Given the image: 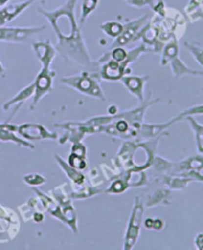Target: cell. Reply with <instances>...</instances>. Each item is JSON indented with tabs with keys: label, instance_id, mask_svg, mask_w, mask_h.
Here are the masks:
<instances>
[{
	"label": "cell",
	"instance_id": "cell-19",
	"mask_svg": "<svg viewBox=\"0 0 203 250\" xmlns=\"http://www.w3.org/2000/svg\"><path fill=\"white\" fill-rule=\"evenodd\" d=\"M0 76H1V74H0Z\"/></svg>",
	"mask_w": 203,
	"mask_h": 250
},
{
	"label": "cell",
	"instance_id": "cell-14",
	"mask_svg": "<svg viewBox=\"0 0 203 250\" xmlns=\"http://www.w3.org/2000/svg\"><path fill=\"white\" fill-rule=\"evenodd\" d=\"M182 115H203V105L193 107V108L185 111Z\"/></svg>",
	"mask_w": 203,
	"mask_h": 250
},
{
	"label": "cell",
	"instance_id": "cell-2",
	"mask_svg": "<svg viewBox=\"0 0 203 250\" xmlns=\"http://www.w3.org/2000/svg\"><path fill=\"white\" fill-rule=\"evenodd\" d=\"M35 1L36 0H26L24 2L10 4L2 8L0 10V26H4L8 22L12 21L20 13H22L25 9H27L30 5H32Z\"/></svg>",
	"mask_w": 203,
	"mask_h": 250
},
{
	"label": "cell",
	"instance_id": "cell-16",
	"mask_svg": "<svg viewBox=\"0 0 203 250\" xmlns=\"http://www.w3.org/2000/svg\"><path fill=\"white\" fill-rule=\"evenodd\" d=\"M9 1V0H0V7H3L6 5V3Z\"/></svg>",
	"mask_w": 203,
	"mask_h": 250
},
{
	"label": "cell",
	"instance_id": "cell-10",
	"mask_svg": "<svg viewBox=\"0 0 203 250\" xmlns=\"http://www.w3.org/2000/svg\"><path fill=\"white\" fill-rule=\"evenodd\" d=\"M177 55H178V46L176 42H174V43H172L166 49V52L164 54V62H162V63H166L170 59L177 57Z\"/></svg>",
	"mask_w": 203,
	"mask_h": 250
},
{
	"label": "cell",
	"instance_id": "cell-1",
	"mask_svg": "<svg viewBox=\"0 0 203 250\" xmlns=\"http://www.w3.org/2000/svg\"><path fill=\"white\" fill-rule=\"evenodd\" d=\"M45 27H32V28H12L0 26V41L7 42H21L32 35L43 31Z\"/></svg>",
	"mask_w": 203,
	"mask_h": 250
},
{
	"label": "cell",
	"instance_id": "cell-11",
	"mask_svg": "<svg viewBox=\"0 0 203 250\" xmlns=\"http://www.w3.org/2000/svg\"><path fill=\"white\" fill-rule=\"evenodd\" d=\"M127 2L133 7L141 8L145 5H150L152 7L155 2V0H127Z\"/></svg>",
	"mask_w": 203,
	"mask_h": 250
},
{
	"label": "cell",
	"instance_id": "cell-4",
	"mask_svg": "<svg viewBox=\"0 0 203 250\" xmlns=\"http://www.w3.org/2000/svg\"><path fill=\"white\" fill-rule=\"evenodd\" d=\"M172 67L174 69V73L177 76L182 75V74H192V75H203V71H196V70H191L188 67L184 65V63L180 61L179 59H176L172 62Z\"/></svg>",
	"mask_w": 203,
	"mask_h": 250
},
{
	"label": "cell",
	"instance_id": "cell-12",
	"mask_svg": "<svg viewBox=\"0 0 203 250\" xmlns=\"http://www.w3.org/2000/svg\"><path fill=\"white\" fill-rule=\"evenodd\" d=\"M112 57L115 61L117 62H121V61H124L126 58H127V54L126 52L122 49V48H118V49H115L112 53Z\"/></svg>",
	"mask_w": 203,
	"mask_h": 250
},
{
	"label": "cell",
	"instance_id": "cell-13",
	"mask_svg": "<svg viewBox=\"0 0 203 250\" xmlns=\"http://www.w3.org/2000/svg\"><path fill=\"white\" fill-rule=\"evenodd\" d=\"M79 80L80 81L78 83V87H79V89H83L85 91H89L90 88L93 84V83L90 81V79H89V78H81Z\"/></svg>",
	"mask_w": 203,
	"mask_h": 250
},
{
	"label": "cell",
	"instance_id": "cell-15",
	"mask_svg": "<svg viewBox=\"0 0 203 250\" xmlns=\"http://www.w3.org/2000/svg\"><path fill=\"white\" fill-rule=\"evenodd\" d=\"M194 243H195V246L197 249L203 250V232L197 234V236L195 237Z\"/></svg>",
	"mask_w": 203,
	"mask_h": 250
},
{
	"label": "cell",
	"instance_id": "cell-5",
	"mask_svg": "<svg viewBox=\"0 0 203 250\" xmlns=\"http://www.w3.org/2000/svg\"><path fill=\"white\" fill-rule=\"evenodd\" d=\"M188 121L191 124V127L195 133V138L197 142L198 150L203 153V126L202 125H198L192 118L188 117Z\"/></svg>",
	"mask_w": 203,
	"mask_h": 250
},
{
	"label": "cell",
	"instance_id": "cell-6",
	"mask_svg": "<svg viewBox=\"0 0 203 250\" xmlns=\"http://www.w3.org/2000/svg\"><path fill=\"white\" fill-rule=\"evenodd\" d=\"M101 29L109 36L111 37H117V36H120L122 34V32H123V29L124 27L122 26L121 24L119 23H116V22H110V23H106V24H103L101 26Z\"/></svg>",
	"mask_w": 203,
	"mask_h": 250
},
{
	"label": "cell",
	"instance_id": "cell-3",
	"mask_svg": "<svg viewBox=\"0 0 203 250\" xmlns=\"http://www.w3.org/2000/svg\"><path fill=\"white\" fill-rule=\"evenodd\" d=\"M146 19H147V16H145V17H143V18H141V19L135 20L134 22H132L131 24H129L128 30H127L126 32H124L123 35H122V34L120 35V38H119V40H118V41H119L118 44H119V45H124V44H126L127 42L131 39V37L133 36L134 32L137 31L138 27H139Z\"/></svg>",
	"mask_w": 203,
	"mask_h": 250
},
{
	"label": "cell",
	"instance_id": "cell-17",
	"mask_svg": "<svg viewBox=\"0 0 203 250\" xmlns=\"http://www.w3.org/2000/svg\"><path fill=\"white\" fill-rule=\"evenodd\" d=\"M4 73V68H3V66H2V64L0 63V74H3Z\"/></svg>",
	"mask_w": 203,
	"mask_h": 250
},
{
	"label": "cell",
	"instance_id": "cell-8",
	"mask_svg": "<svg viewBox=\"0 0 203 250\" xmlns=\"http://www.w3.org/2000/svg\"><path fill=\"white\" fill-rule=\"evenodd\" d=\"M121 72H122L121 67L116 62H110L109 64L105 65L103 68V73L106 75V77L111 79L118 78L121 75Z\"/></svg>",
	"mask_w": 203,
	"mask_h": 250
},
{
	"label": "cell",
	"instance_id": "cell-7",
	"mask_svg": "<svg viewBox=\"0 0 203 250\" xmlns=\"http://www.w3.org/2000/svg\"><path fill=\"white\" fill-rule=\"evenodd\" d=\"M97 2L98 0H85L83 6H81V23H83L86 20V18L95 9Z\"/></svg>",
	"mask_w": 203,
	"mask_h": 250
},
{
	"label": "cell",
	"instance_id": "cell-9",
	"mask_svg": "<svg viewBox=\"0 0 203 250\" xmlns=\"http://www.w3.org/2000/svg\"><path fill=\"white\" fill-rule=\"evenodd\" d=\"M185 46L189 50V52L194 56V59L196 60V62L203 66V49L188 43H185Z\"/></svg>",
	"mask_w": 203,
	"mask_h": 250
},
{
	"label": "cell",
	"instance_id": "cell-18",
	"mask_svg": "<svg viewBox=\"0 0 203 250\" xmlns=\"http://www.w3.org/2000/svg\"><path fill=\"white\" fill-rule=\"evenodd\" d=\"M2 127H8V125H1V124H0V128H2Z\"/></svg>",
	"mask_w": 203,
	"mask_h": 250
}]
</instances>
